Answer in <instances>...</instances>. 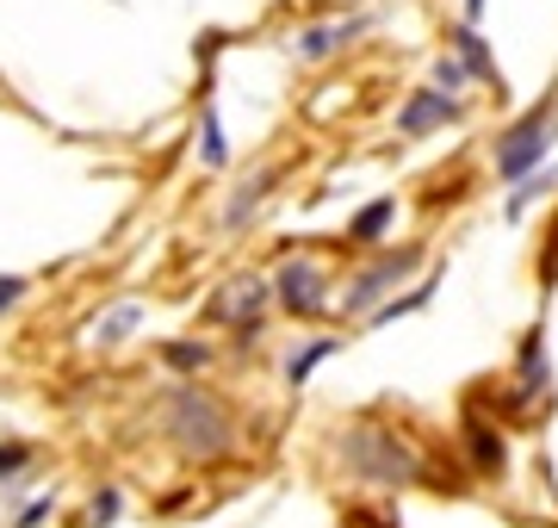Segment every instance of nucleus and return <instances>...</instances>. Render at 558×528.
Masks as SVG:
<instances>
[{
    "label": "nucleus",
    "instance_id": "obj_4",
    "mask_svg": "<svg viewBox=\"0 0 558 528\" xmlns=\"http://www.w3.org/2000/svg\"><path fill=\"white\" fill-rule=\"evenodd\" d=\"M279 299L299 311V317H317L323 305H329V292H323V274L311 262H286L279 267Z\"/></svg>",
    "mask_w": 558,
    "mask_h": 528
},
{
    "label": "nucleus",
    "instance_id": "obj_6",
    "mask_svg": "<svg viewBox=\"0 0 558 528\" xmlns=\"http://www.w3.org/2000/svg\"><path fill=\"white\" fill-rule=\"evenodd\" d=\"M447 119H453V100L435 94V87H422L416 100L398 112V131H403V137H422V131H435V124H447Z\"/></svg>",
    "mask_w": 558,
    "mask_h": 528
},
{
    "label": "nucleus",
    "instance_id": "obj_1",
    "mask_svg": "<svg viewBox=\"0 0 558 528\" xmlns=\"http://www.w3.org/2000/svg\"><path fill=\"white\" fill-rule=\"evenodd\" d=\"M341 460H348V472L354 479H366V485H416L422 479V454L403 435H391V429H373L360 423L341 435Z\"/></svg>",
    "mask_w": 558,
    "mask_h": 528
},
{
    "label": "nucleus",
    "instance_id": "obj_12",
    "mask_svg": "<svg viewBox=\"0 0 558 528\" xmlns=\"http://www.w3.org/2000/svg\"><path fill=\"white\" fill-rule=\"evenodd\" d=\"M472 460H478V472H502V435L472 423Z\"/></svg>",
    "mask_w": 558,
    "mask_h": 528
},
{
    "label": "nucleus",
    "instance_id": "obj_7",
    "mask_svg": "<svg viewBox=\"0 0 558 528\" xmlns=\"http://www.w3.org/2000/svg\"><path fill=\"white\" fill-rule=\"evenodd\" d=\"M260 305H267V286L260 280H230L223 286V299H218V317L223 324H255Z\"/></svg>",
    "mask_w": 558,
    "mask_h": 528
},
{
    "label": "nucleus",
    "instance_id": "obj_14",
    "mask_svg": "<svg viewBox=\"0 0 558 528\" xmlns=\"http://www.w3.org/2000/svg\"><path fill=\"white\" fill-rule=\"evenodd\" d=\"M323 355H329V343H311V348H299V355L286 361V380H292V386H304V380H311V367H317Z\"/></svg>",
    "mask_w": 558,
    "mask_h": 528
},
{
    "label": "nucleus",
    "instance_id": "obj_2",
    "mask_svg": "<svg viewBox=\"0 0 558 528\" xmlns=\"http://www.w3.org/2000/svg\"><path fill=\"white\" fill-rule=\"evenodd\" d=\"M168 435L186 460H218L223 447H230V417L211 392L199 386H180L174 405H168Z\"/></svg>",
    "mask_w": 558,
    "mask_h": 528
},
{
    "label": "nucleus",
    "instance_id": "obj_19",
    "mask_svg": "<svg viewBox=\"0 0 558 528\" xmlns=\"http://www.w3.org/2000/svg\"><path fill=\"white\" fill-rule=\"evenodd\" d=\"M44 516H50V497H38V504L25 509V516H20V528H38V523H44Z\"/></svg>",
    "mask_w": 558,
    "mask_h": 528
},
{
    "label": "nucleus",
    "instance_id": "obj_9",
    "mask_svg": "<svg viewBox=\"0 0 558 528\" xmlns=\"http://www.w3.org/2000/svg\"><path fill=\"white\" fill-rule=\"evenodd\" d=\"M137 324H143V311H137V305L106 311L100 324H94V343H124V329H137Z\"/></svg>",
    "mask_w": 558,
    "mask_h": 528
},
{
    "label": "nucleus",
    "instance_id": "obj_18",
    "mask_svg": "<svg viewBox=\"0 0 558 528\" xmlns=\"http://www.w3.org/2000/svg\"><path fill=\"white\" fill-rule=\"evenodd\" d=\"M25 472V447H0V479H20Z\"/></svg>",
    "mask_w": 558,
    "mask_h": 528
},
{
    "label": "nucleus",
    "instance_id": "obj_11",
    "mask_svg": "<svg viewBox=\"0 0 558 528\" xmlns=\"http://www.w3.org/2000/svg\"><path fill=\"white\" fill-rule=\"evenodd\" d=\"M354 32H360V20H348V25H317V32L299 44V50H304V57H329V50H336L341 38H354Z\"/></svg>",
    "mask_w": 558,
    "mask_h": 528
},
{
    "label": "nucleus",
    "instance_id": "obj_13",
    "mask_svg": "<svg viewBox=\"0 0 558 528\" xmlns=\"http://www.w3.org/2000/svg\"><path fill=\"white\" fill-rule=\"evenodd\" d=\"M553 181H558V168H546V175H527V181H521L515 193H509V212L521 218V212H527V205H534V200H539V193H546Z\"/></svg>",
    "mask_w": 558,
    "mask_h": 528
},
{
    "label": "nucleus",
    "instance_id": "obj_3",
    "mask_svg": "<svg viewBox=\"0 0 558 528\" xmlns=\"http://www.w3.org/2000/svg\"><path fill=\"white\" fill-rule=\"evenodd\" d=\"M553 131H558V112H553L546 100H539L534 112H527V119H521L515 131H509V137L497 143V175H509V181H515V175H527V168H534L539 156H546Z\"/></svg>",
    "mask_w": 558,
    "mask_h": 528
},
{
    "label": "nucleus",
    "instance_id": "obj_10",
    "mask_svg": "<svg viewBox=\"0 0 558 528\" xmlns=\"http://www.w3.org/2000/svg\"><path fill=\"white\" fill-rule=\"evenodd\" d=\"M391 212H398L391 200H373V205H366V212L354 218V243H379V230L391 224Z\"/></svg>",
    "mask_w": 558,
    "mask_h": 528
},
{
    "label": "nucleus",
    "instance_id": "obj_21",
    "mask_svg": "<svg viewBox=\"0 0 558 528\" xmlns=\"http://www.w3.org/2000/svg\"><path fill=\"white\" fill-rule=\"evenodd\" d=\"M465 13H472V20H478V13H484V0H465Z\"/></svg>",
    "mask_w": 558,
    "mask_h": 528
},
{
    "label": "nucleus",
    "instance_id": "obj_16",
    "mask_svg": "<svg viewBox=\"0 0 558 528\" xmlns=\"http://www.w3.org/2000/svg\"><path fill=\"white\" fill-rule=\"evenodd\" d=\"M106 523H119V491H100L94 497V528H106Z\"/></svg>",
    "mask_w": 558,
    "mask_h": 528
},
{
    "label": "nucleus",
    "instance_id": "obj_15",
    "mask_svg": "<svg viewBox=\"0 0 558 528\" xmlns=\"http://www.w3.org/2000/svg\"><path fill=\"white\" fill-rule=\"evenodd\" d=\"M459 57L472 62L478 75H490V57H484V44H478V32H459Z\"/></svg>",
    "mask_w": 558,
    "mask_h": 528
},
{
    "label": "nucleus",
    "instance_id": "obj_5",
    "mask_svg": "<svg viewBox=\"0 0 558 528\" xmlns=\"http://www.w3.org/2000/svg\"><path fill=\"white\" fill-rule=\"evenodd\" d=\"M410 262H416V249H403V255H391V262H379L373 274H360V280H354V292H348V311H366V305H379L385 292L398 286V274H403Z\"/></svg>",
    "mask_w": 558,
    "mask_h": 528
},
{
    "label": "nucleus",
    "instance_id": "obj_8",
    "mask_svg": "<svg viewBox=\"0 0 558 528\" xmlns=\"http://www.w3.org/2000/svg\"><path fill=\"white\" fill-rule=\"evenodd\" d=\"M546 380H553V367H546V343H539V336H527V343H521V392L534 398Z\"/></svg>",
    "mask_w": 558,
    "mask_h": 528
},
{
    "label": "nucleus",
    "instance_id": "obj_17",
    "mask_svg": "<svg viewBox=\"0 0 558 528\" xmlns=\"http://www.w3.org/2000/svg\"><path fill=\"white\" fill-rule=\"evenodd\" d=\"M459 82H465L459 62H435V94H447V87H459Z\"/></svg>",
    "mask_w": 558,
    "mask_h": 528
},
{
    "label": "nucleus",
    "instance_id": "obj_20",
    "mask_svg": "<svg viewBox=\"0 0 558 528\" xmlns=\"http://www.w3.org/2000/svg\"><path fill=\"white\" fill-rule=\"evenodd\" d=\"M20 299V280H0V305H13Z\"/></svg>",
    "mask_w": 558,
    "mask_h": 528
}]
</instances>
